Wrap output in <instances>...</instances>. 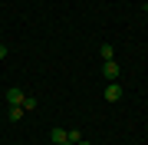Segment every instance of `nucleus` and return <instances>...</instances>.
Segmentation results:
<instances>
[{
  "instance_id": "nucleus-10",
  "label": "nucleus",
  "mask_w": 148,
  "mask_h": 145,
  "mask_svg": "<svg viewBox=\"0 0 148 145\" xmlns=\"http://www.w3.org/2000/svg\"><path fill=\"white\" fill-rule=\"evenodd\" d=\"M79 145H89V142H86V139H82V142H79Z\"/></svg>"
},
{
  "instance_id": "nucleus-2",
  "label": "nucleus",
  "mask_w": 148,
  "mask_h": 145,
  "mask_svg": "<svg viewBox=\"0 0 148 145\" xmlns=\"http://www.w3.org/2000/svg\"><path fill=\"white\" fill-rule=\"evenodd\" d=\"M23 99H27L23 89H7V106H23Z\"/></svg>"
},
{
  "instance_id": "nucleus-5",
  "label": "nucleus",
  "mask_w": 148,
  "mask_h": 145,
  "mask_svg": "<svg viewBox=\"0 0 148 145\" xmlns=\"http://www.w3.org/2000/svg\"><path fill=\"white\" fill-rule=\"evenodd\" d=\"M7 119H10V122H20V119H23V106H10Z\"/></svg>"
},
{
  "instance_id": "nucleus-3",
  "label": "nucleus",
  "mask_w": 148,
  "mask_h": 145,
  "mask_svg": "<svg viewBox=\"0 0 148 145\" xmlns=\"http://www.w3.org/2000/svg\"><path fill=\"white\" fill-rule=\"evenodd\" d=\"M122 99V86H119V82H109V86H106V102H119Z\"/></svg>"
},
{
  "instance_id": "nucleus-4",
  "label": "nucleus",
  "mask_w": 148,
  "mask_h": 145,
  "mask_svg": "<svg viewBox=\"0 0 148 145\" xmlns=\"http://www.w3.org/2000/svg\"><path fill=\"white\" fill-rule=\"evenodd\" d=\"M49 139H53V145H63V142H69V132H66V129H53Z\"/></svg>"
},
{
  "instance_id": "nucleus-6",
  "label": "nucleus",
  "mask_w": 148,
  "mask_h": 145,
  "mask_svg": "<svg viewBox=\"0 0 148 145\" xmlns=\"http://www.w3.org/2000/svg\"><path fill=\"white\" fill-rule=\"evenodd\" d=\"M99 53H102V63H106V59H115V46H99Z\"/></svg>"
},
{
  "instance_id": "nucleus-1",
  "label": "nucleus",
  "mask_w": 148,
  "mask_h": 145,
  "mask_svg": "<svg viewBox=\"0 0 148 145\" xmlns=\"http://www.w3.org/2000/svg\"><path fill=\"white\" fill-rule=\"evenodd\" d=\"M102 76H106L109 82H115L119 76H122V69H119V63H115V59H106V63H102Z\"/></svg>"
},
{
  "instance_id": "nucleus-8",
  "label": "nucleus",
  "mask_w": 148,
  "mask_h": 145,
  "mask_svg": "<svg viewBox=\"0 0 148 145\" xmlns=\"http://www.w3.org/2000/svg\"><path fill=\"white\" fill-rule=\"evenodd\" d=\"M3 56H7V46H0V59H3Z\"/></svg>"
},
{
  "instance_id": "nucleus-9",
  "label": "nucleus",
  "mask_w": 148,
  "mask_h": 145,
  "mask_svg": "<svg viewBox=\"0 0 148 145\" xmlns=\"http://www.w3.org/2000/svg\"><path fill=\"white\" fill-rule=\"evenodd\" d=\"M63 145H76V142H63Z\"/></svg>"
},
{
  "instance_id": "nucleus-7",
  "label": "nucleus",
  "mask_w": 148,
  "mask_h": 145,
  "mask_svg": "<svg viewBox=\"0 0 148 145\" xmlns=\"http://www.w3.org/2000/svg\"><path fill=\"white\" fill-rule=\"evenodd\" d=\"M36 106H40V102H36V99H30V96H27V99H23V112H33V109H36Z\"/></svg>"
}]
</instances>
